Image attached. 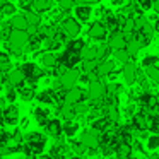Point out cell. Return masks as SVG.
<instances>
[{
    "label": "cell",
    "mask_w": 159,
    "mask_h": 159,
    "mask_svg": "<svg viewBox=\"0 0 159 159\" xmlns=\"http://www.w3.org/2000/svg\"><path fill=\"white\" fill-rule=\"evenodd\" d=\"M19 121V110L14 106V103H9V106L2 108V125L7 127H14Z\"/></svg>",
    "instance_id": "6da1fadb"
},
{
    "label": "cell",
    "mask_w": 159,
    "mask_h": 159,
    "mask_svg": "<svg viewBox=\"0 0 159 159\" xmlns=\"http://www.w3.org/2000/svg\"><path fill=\"white\" fill-rule=\"evenodd\" d=\"M57 62L65 65L67 69H74V67H77V63H80V55L75 52H70V50H65L60 55H57Z\"/></svg>",
    "instance_id": "7a4b0ae2"
},
{
    "label": "cell",
    "mask_w": 159,
    "mask_h": 159,
    "mask_svg": "<svg viewBox=\"0 0 159 159\" xmlns=\"http://www.w3.org/2000/svg\"><path fill=\"white\" fill-rule=\"evenodd\" d=\"M77 77H79V70H77L75 67H74V69H67L65 72L58 77L62 89L67 91V89H70V87H74L77 84Z\"/></svg>",
    "instance_id": "3957f363"
},
{
    "label": "cell",
    "mask_w": 159,
    "mask_h": 159,
    "mask_svg": "<svg viewBox=\"0 0 159 159\" xmlns=\"http://www.w3.org/2000/svg\"><path fill=\"white\" fill-rule=\"evenodd\" d=\"M87 99V93H84L80 87H70V89L65 91V98H63V103H69V104H75L79 101Z\"/></svg>",
    "instance_id": "277c9868"
},
{
    "label": "cell",
    "mask_w": 159,
    "mask_h": 159,
    "mask_svg": "<svg viewBox=\"0 0 159 159\" xmlns=\"http://www.w3.org/2000/svg\"><path fill=\"white\" fill-rule=\"evenodd\" d=\"M60 26L65 29V33L69 34V38H75L80 33V22H77L75 17H65L60 21Z\"/></svg>",
    "instance_id": "5b68a950"
},
{
    "label": "cell",
    "mask_w": 159,
    "mask_h": 159,
    "mask_svg": "<svg viewBox=\"0 0 159 159\" xmlns=\"http://www.w3.org/2000/svg\"><path fill=\"white\" fill-rule=\"evenodd\" d=\"M87 87V99H101L104 96V84L103 80H89Z\"/></svg>",
    "instance_id": "8992f818"
},
{
    "label": "cell",
    "mask_w": 159,
    "mask_h": 159,
    "mask_svg": "<svg viewBox=\"0 0 159 159\" xmlns=\"http://www.w3.org/2000/svg\"><path fill=\"white\" fill-rule=\"evenodd\" d=\"M4 84H11L12 87H21L24 84V75L19 69H11L5 74V82Z\"/></svg>",
    "instance_id": "52a82bcc"
},
{
    "label": "cell",
    "mask_w": 159,
    "mask_h": 159,
    "mask_svg": "<svg viewBox=\"0 0 159 159\" xmlns=\"http://www.w3.org/2000/svg\"><path fill=\"white\" fill-rule=\"evenodd\" d=\"M43 127H45V132L50 137H58V135H62V121L58 118H52V120L48 118Z\"/></svg>",
    "instance_id": "ba28073f"
},
{
    "label": "cell",
    "mask_w": 159,
    "mask_h": 159,
    "mask_svg": "<svg viewBox=\"0 0 159 159\" xmlns=\"http://www.w3.org/2000/svg\"><path fill=\"white\" fill-rule=\"evenodd\" d=\"M121 74H123V79H125V82L127 84H134V82H137V67H135V63L134 62H125V65H123V70H121Z\"/></svg>",
    "instance_id": "9c48e42d"
},
{
    "label": "cell",
    "mask_w": 159,
    "mask_h": 159,
    "mask_svg": "<svg viewBox=\"0 0 159 159\" xmlns=\"http://www.w3.org/2000/svg\"><path fill=\"white\" fill-rule=\"evenodd\" d=\"M80 142H82L86 147H99V132L86 130L80 135Z\"/></svg>",
    "instance_id": "30bf717a"
},
{
    "label": "cell",
    "mask_w": 159,
    "mask_h": 159,
    "mask_svg": "<svg viewBox=\"0 0 159 159\" xmlns=\"http://www.w3.org/2000/svg\"><path fill=\"white\" fill-rule=\"evenodd\" d=\"M89 38H93V39H98V41H103L104 38H106V34H108V31H106V28H104V24L101 21H98V22H94L93 26L89 28Z\"/></svg>",
    "instance_id": "8fae6325"
},
{
    "label": "cell",
    "mask_w": 159,
    "mask_h": 159,
    "mask_svg": "<svg viewBox=\"0 0 159 159\" xmlns=\"http://www.w3.org/2000/svg\"><path fill=\"white\" fill-rule=\"evenodd\" d=\"M139 101V106H145V108H151V106H157V96L151 91H144V93L139 94L137 98Z\"/></svg>",
    "instance_id": "7c38bea8"
},
{
    "label": "cell",
    "mask_w": 159,
    "mask_h": 159,
    "mask_svg": "<svg viewBox=\"0 0 159 159\" xmlns=\"http://www.w3.org/2000/svg\"><path fill=\"white\" fill-rule=\"evenodd\" d=\"M106 45L110 46L111 50H120V48H125L127 41H125V38H123V33H121V31H113V33H111V36H110V39H108Z\"/></svg>",
    "instance_id": "4fadbf2b"
},
{
    "label": "cell",
    "mask_w": 159,
    "mask_h": 159,
    "mask_svg": "<svg viewBox=\"0 0 159 159\" xmlns=\"http://www.w3.org/2000/svg\"><path fill=\"white\" fill-rule=\"evenodd\" d=\"M75 7V5H74ZM74 14H75V19L80 22H87L91 19V14H93V9H91V5H77L75 9H74Z\"/></svg>",
    "instance_id": "5bb4252c"
},
{
    "label": "cell",
    "mask_w": 159,
    "mask_h": 159,
    "mask_svg": "<svg viewBox=\"0 0 159 159\" xmlns=\"http://www.w3.org/2000/svg\"><path fill=\"white\" fill-rule=\"evenodd\" d=\"M111 70H115V62H111V60H98V65H96V74L99 77H104L108 75V74L111 72Z\"/></svg>",
    "instance_id": "9a60e30c"
},
{
    "label": "cell",
    "mask_w": 159,
    "mask_h": 159,
    "mask_svg": "<svg viewBox=\"0 0 159 159\" xmlns=\"http://www.w3.org/2000/svg\"><path fill=\"white\" fill-rule=\"evenodd\" d=\"M57 113H58V116L63 118V120H74V118H75L74 108H72V104H69V103L58 104V108H57Z\"/></svg>",
    "instance_id": "2e32d148"
},
{
    "label": "cell",
    "mask_w": 159,
    "mask_h": 159,
    "mask_svg": "<svg viewBox=\"0 0 159 159\" xmlns=\"http://www.w3.org/2000/svg\"><path fill=\"white\" fill-rule=\"evenodd\" d=\"M53 7V0H31V9L36 12H46V11H52Z\"/></svg>",
    "instance_id": "e0dca14e"
},
{
    "label": "cell",
    "mask_w": 159,
    "mask_h": 159,
    "mask_svg": "<svg viewBox=\"0 0 159 159\" xmlns=\"http://www.w3.org/2000/svg\"><path fill=\"white\" fill-rule=\"evenodd\" d=\"M9 24H11L12 29H26V28H28V21H26L24 14H21V16H19V14H12Z\"/></svg>",
    "instance_id": "ac0fdd59"
},
{
    "label": "cell",
    "mask_w": 159,
    "mask_h": 159,
    "mask_svg": "<svg viewBox=\"0 0 159 159\" xmlns=\"http://www.w3.org/2000/svg\"><path fill=\"white\" fill-rule=\"evenodd\" d=\"M86 46V41L84 39H80V38H69L67 39V50H70V52H75V53H79L80 50Z\"/></svg>",
    "instance_id": "d6986e66"
},
{
    "label": "cell",
    "mask_w": 159,
    "mask_h": 159,
    "mask_svg": "<svg viewBox=\"0 0 159 159\" xmlns=\"http://www.w3.org/2000/svg\"><path fill=\"white\" fill-rule=\"evenodd\" d=\"M79 130V123H74L72 120H65L62 125V134L67 135V137H74Z\"/></svg>",
    "instance_id": "ffe728a7"
},
{
    "label": "cell",
    "mask_w": 159,
    "mask_h": 159,
    "mask_svg": "<svg viewBox=\"0 0 159 159\" xmlns=\"http://www.w3.org/2000/svg\"><path fill=\"white\" fill-rule=\"evenodd\" d=\"M24 17H26V21H28V24H31V26H39L41 24V14L36 12V11H33V9L24 11Z\"/></svg>",
    "instance_id": "44dd1931"
},
{
    "label": "cell",
    "mask_w": 159,
    "mask_h": 159,
    "mask_svg": "<svg viewBox=\"0 0 159 159\" xmlns=\"http://www.w3.org/2000/svg\"><path fill=\"white\" fill-rule=\"evenodd\" d=\"M132 154H134V151H132V147L128 144L120 142V144L115 147V156H118V157H130Z\"/></svg>",
    "instance_id": "7402d4cb"
},
{
    "label": "cell",
    "mask_w": 159,
    "mask_h": 159,
    "mask_svg": "<svg viewBox=\"0 0 159 159\" xmlns=\"http://www.w3.org/2000/svg\"><path fill=\"white\" fill-rule=\"evenodd\" d=\"M106 125H108V120L101 115V116H98V118H94V120H91V130H94V132H103L104 128H106Z\"/></svg>",
    "instance_id": "603a6c76"
},
{
    "label": "cell",
    "mask_w": 159,
    "mask_h": 159,
    "mask_svg": "<svg viewBox=\"0 0 159 159\" xmlns=\"http://www.w3.org/2000/svg\"><path fill=\"white\" fill-rule=\"evenodd\" d=\"M96 52H98V46H84V48L79 52L80 62H82V60H93V58H96Z\"/></svg>",
    "instance_id": "cb8c5ba5"
},
{
    "label": "cell",
    "mask_w": 159,
    "mask_h": 159,
    "mask_svg": "<svg viewBox=\"0 0 159 159\" xmlns=\"http://www.w3.org/2000/svg\"><path fill=\"white\" fill-rule=\"evenodd\" d=\"M34 89H33V86L31 87H19L17 89V96L21 98L22 101H33L34 99Z\"/></svg>",
    "instance_id": "d4e9b609"
},
{
    "label": "cell",
    "mask_w": 159,
    "mask_h": 159,
    "mask_svg": "<svg viewBox=\"0 0 159 159\" xmlns=\"http://www.w3.org/2000/svg\"><path fill=\"white\" fill-rule=\"evenodd\" d=\"M16 14V5L5 0L4 4H0V17H7V16Z\"/></svg>",
    "instance_id": "484cf974"
},
{
    "label": "cell",
    "mask_w": 159,
    "mask_h": 159,
    "mask_svg": "<svg viewBox=\"0 0 159 159\" xmlns=\"http://www.w3.org/2000/svg\"><path fill=\"white\" fill-rule=\"evenodd\" d=\"M41 63L45 67H48V69H52V67L57 63V53H53V52L43 53V55H41Z\"/></svg>",
    "instance_id": "4316f807"
},
{
    "label": "cell",
    "mask_w": 159,
    "mask_h": 159,
    "mask_svg": "<svg viewBox=\"0 0 159 159\" xmlns=\"http://www.w3.org/2000/svg\"><path fill=\"white\" fill-rule=\"evenodd\" d=\"M34 96H36V94H34ZM36 99H38L39 103H45V104L53 103V89H45V91H41V93L36 96Z\"/></svg>",
    "instance_id": "83f0119b"
},
{
    "label": "cell",
    "mask_w": 159,
    "mask_h": 159,
    "mask_svg": "<svg viewBox=\"0 0 159 159\" xmlns=\"http://www.w3.org/2000/svg\"><path fill=\"white\" fill-rule=\"evenodd\" d=\"M33 115L36 116V120H38V123H39V125H45V121L48 120V116H50V110H43V108H34Z\"/></svg>",
    "instance_id": "f1b7e54d"
},
{
    "label": "cell",
    "mask_w": 159,
    "mask_h": 159,
    "mask_svg": "<svg viewBox=\"0 0 159 159\" xmlns=\"http://www.w3.org/2000/svg\"><path fill=\"white\" fill-rule=\"evenodd\" d=\"M145 69V77L152 80V82L157 84L159 82V70H157V65H149V67H144Z\"/></svg>",
    "instance_id": "f546056e"
},
{
    "label": "cell",
    "mask_w": 159,
    "mask_h": 159,
    "mask_svg": "<svg viewBox=\"0 0 159 159\" xmlns=\"http://www.w3.org/2000/svg\"><path fill=\"white\" fill-rule=\"evenodd\" d=\"M139 33L140 34H144V36H154V33H156V29H154V24L152 22H149V21H145L144 24L140 26V29H139Z\"/></svg>",
    "instance_id": "4dcf8cb0"
},
{
    "label": "cell",
    "mask_w": 159,
    "mask_h": 159,
    "mask_svg": "<svg viewBox=\"0 0 159 159\" xmlns=\"http://www.w3.org/2000/svg\"><path fill=\"white\" fill-rule=\"evenodd\" d=\"M147 145L145 147L149 149V151H156V149L159 147V135L157 134H152V135H147Z\"/></svg>",
    "instance_id": "1f68e13d"
},
{
    "label": "cell",
    "mask_w": 159,
    "mask_h": 159,
    "mask_svg": "<svg viewBox=\"0 0 159 159\" xmlns=\"http://www.w3.org/2000/svg\"><path fill=\"white\" fill-rule=\"evenodd\" d=\"M22 139H24L26 142H38V140H46V137L43 134H39V132H29V134L22 135Z\"/></svg>",
    "instance_id": "d6a6232c"
},
{
    "label": "cell",
    "mask_w": 159,
    "mask_h": 159,
    "mask_svg": "<svg viewBox=\"0 0 159 159\" xmlns=\"http://www.w3.org/2000/svg\"><path fill=\"white\" fill-rule=\"evenodd\" d=\"M115 58H116L118 63H125L130 60V55H128V52L125 48H120V50H115Z\"/></svg>",
    "instance_id": "836d02e7"
},
{
    "label": "cell",
    "mask_w": 159,
    "mask_h": 159,
    "mask_svg": "<svg viewBox=\"0 0 159 159\" xmlns=\"http://www.w3.org/2000/svg\"><path fill=\"white\" fill-rule=\"evenodd\" d=\"M72 108H74V113H75V116H79V115H86L87 111H89V104H86V103H82V101H79V103H75V104H72Z\"/></svg>",
    "instance_id": "e575fe53"
},
{
    "label": "cell",
    "mask_w": 159,
    "mask_h": 159,
    "mask_svg": "<svg viewBox=\"0 0 159 159\" xmlns=\"http://www.w3.org/2000/svg\"><path fill=\"white\" fill-rule=\"evenodd\" d=\"M110 55H111V48L108 45H103L101 48H98V52H96V60H106Z\"/></svg>",
    "instance_id": "d590c367"
},
{
    "label": "cell",
    "mask_w": 159,
    "mask_h": 159,
    "mask_svg": "<svg viewBox=\"0 0 159 159\" xmlns=\"http://www.w3.org/2000/svg\"><path fill=\"white\" fill-rule=\"evenodd\" d=\"M70 149H72V154H77V156H82L86 154V145L82 144V142H72L70 144Z\"/></svg>",
    "instance_id": "8d00e7d4"
},
{
    "label": "cell",
    "mask_w": 159,
    "mask_h": 159,
    "mask_svg": "<svg viewBox=\"0 0 159 159\" xmlns=\"http://www.w3.org/2000/svg\"><path fill=\"white\" fill-rule=\"evenodd\" d=\"M96 65H98V60L96 58H93V60H82V70L86 74L96 70Z\"/></svg>",
    "instance_id": "74e56055"
},
{
    "label": "cell",
    "mask_w": 159,
    "mask_h": 159,
    "mask_svg": "<svg viewBox=\"0 0 159 159\" xmlns=\"http://www.w3.org/2000/svg\"><path fill=\"white\" fill-rule=\"evenodd\" d=\"M21 142H22V130L16 128L14 132H11V140H9V144H21Z\"/></svg>",
    "instance_id": "f35d334b"
},
{
    "label": "cell",
    "mask_w": 159,
    "mask_h": 159,
    "mask_svg": "<svg viewBox=\"0 0 159 159\" xmlns=\"http://www.w3.org/2000/svg\"><path fill=\"white\" fill-rule=\"evenodd\" d=\"M17 99V89H14L12 86L7 87V93H5V101L7 103H14Z\"/></svg>",
    "instance_id": "ab89813d"
},
{
    "label": "cell",
    "mask_w": 159,
    "mask_h": 159,
    "mask_svg": "<svg viewBox=\"0 0 159 159\" xmlns=\"http://www.w3.org/2000/svg\"><path fill=\"white\" fill-rule=\"evenodd\" d=\"M58 5H60V9H62L63 12H69V11L74 9L75 0H58Z\"/></svg>",
    "instance_id": "60d3db41"
},
{
    "label": "cell",
    "mask_w": 159,
    "mask_h": 159,
    "mask_svg": "<svg viewBox=\"0 0 159 159\" xmlns=\"http://www.w3.org/2000/svg\"><path fill=\"white\" fill-rule=\"evenodd\" d=\"M149 65H157V57L156 55H147L142 58V67H149Z\"/></svg>",
    "instance_id": "b9f144b4"
},
{
    "label": "cell",
    "mask_w": 159,
    "mask_h": 159,
    "mask_svg": "<svg viewBox=\"0 0 159 159\" xmlns=\"http://www.w3.org/2000/svg\"><path fill=\"white\" fill-rule=\"evenodd\" d=\"M139 5V9H140L142 12H147L149 9L152 7V0H135Z\"/></svg>",
    "instance_id": "7bdbcfd3"
},
{
    "label": "cell",
    "mask_w": 159,
    "mask_h": 159,
    "mask_svg": "<svg viewBox=\"0 0 159 159\" xmlns=\"http://www.w3.org/2000/svg\"><path fill=\"white\" fill-rule=\"evenodd\" d=\"M9 140H11V132L2 130L0 132V147L2 145H9Z\"/></svg>",
    "instance_id": "ee69618b"
},
{
    "label": "cell",
    "mask_w": 159,
    "mask_h": 159,
    "mask_svg": "<svg viewBox=\"0 0 159 159\" xmlns=\"http://www.w3.org/2000/svg\"><path fill=\"white\" fill-rule=\"evenodd\" d=\"M19 7L22 11H29L31 9V0H19Z\"/></svg>",
    "instance_id": "f6af8a7d"
},
{
    "label": "cell",
    "mask_w": 159,
    "mask_h": 159,
    "mask_svg": "<svg viewBox=\"0 0 159 159\" xmlns=\"http://www.w3.org/2000/svg\"><path fill=\"white\" fill-rule=\"evenodd\" d=\"M125 111H127V115H128V116H132V115H134V113H137V104H128V106H127V110H125Z\"/></svg>",
    "instance_id": "bcb514c9"
},
{
    "label": "cell",
    "mask_w": 159,
    "mask_h": 159,
    "mask_svg": "<svg viewBox=\"0 0 159 159\" xmlns=\"http://www.w3.org/2000/svg\"><path fill=\"white\" fill-rule=\"evenodd\" d=\"M111 4H113V5H118V7H121V5L125 4V0H111Z\"/></svg>",
    "instance_id": "7dc6e473"
},
{
    "label": "cell",
    "mask_w": 159,
    "mask_h": 159,
    "mask_svg": "<svg viewBox=\"0 0 159 159\" xmlns=\"http://www.w3.org/2000/svg\"><path fill=\"white\" fill-rule=\"evenodd\" d=\"M28 125H29V120H28V118H24V120H22V123H21L22 130H26V128H28Z\"/></svg>",
    "instance_id": "c3c4849f"
},
{
    "label": "cell",
    "mask_w": 159,
    "mask_h": 159,
    "mask_svg": "<svg viewBox=\"0 0 159 159\" xmlns=\"http://www.w3.org/2000/svg\"><path fill=\"white\" fill-rule=\"evenodd\" d=\"M5 103H7V101H5V98H2V99H0V108H4Z\"/></svg>",
    "instance_id": "681fc988"
},
{
    "label": "cell",
    "mask_w": 159,
    "mask_h": 159,
    "mask_svg": "<svg viewBox=\"0 0 159 159\" xmlns=\"http://www.w3.org/2000/svg\"><path fill=\"white\" fill-rule=\"evenodd\" d=\"M0 91H2V82H0Z\"/></svg>",
    "instance_id": "f907efd6"
}]
</instances>
